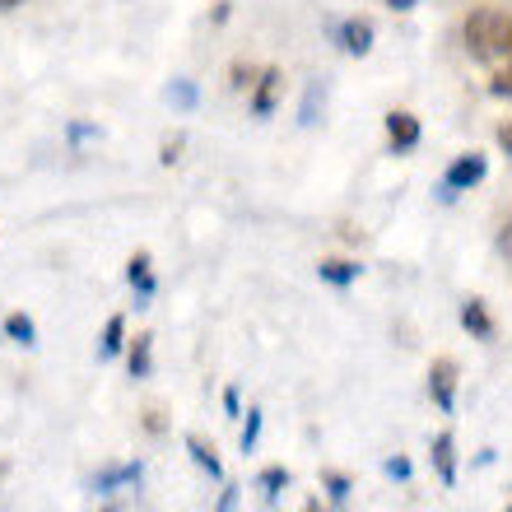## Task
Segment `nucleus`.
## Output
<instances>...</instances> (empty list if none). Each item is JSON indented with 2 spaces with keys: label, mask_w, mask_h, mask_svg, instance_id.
<instances>
[{
  "label": "nucleus",
  "mask_w": 512,
  "mask_h": 512,
  "mask_svg": "<svg viewBox=\"0 0 512 512\" xmlns=\"http://www.w3.org/2000/svg\"><path fill=\"white\" fill-rule=\"evenodd\" d=\"M466 52L475 61L512 56V14L508 10H475L466 19Z\"/></svg>",
  "instance_id": "obj_1"
},
{
  "label": "nucleus",
  "mask_w": 512,
  "mask_h": 512,
  "mask_svg": "<svg viewBox=\"0 0 512 512\" xmlns=\"http://www.w3.org/2000/svg\"><path fill=\"white\" fill-rule=\"evenodd\" d=\"M485 173H489L485 154H461V159L452 163V168H447L443 191H447V196H457V191H471L475 182H485Z\"/></svg>",
  "instance_id": "obj_2"
},
{
  "label": "nucleus",
  "mask_w": 512,
  "mask_h": 512,
  "mask_svg": "<svg viewBox=\"0 0 512 512\" xmlns=\"http://www.w3.org/2000/svg\"><path fill=\"white\" fill-rule=\"evenodd\" d=\"M429 396L438 410H452L457 405V364L452 359H433L429 368Z\"/></svg>",
  "instance_id": "obj_3"
},
{
  "label": "nucleus",
  "mask_w": 512,
  "mask_h": 512,
  "mask_svg": "<svg viewBox=\"0 0 512 512\" xmlns=\"http://www.w3.org/2000/svg\"><path fill=\"white\" fill-rule=\"evenodd\" d=\"M336 38H340V47H345L350 56L373 52V24H368V19H350V24H340Z\"/></svg>",
  "instance_id": "obj_4"
},
{
  "label": "nucleus",
  "mask_w": 512,
  "mask_h": 512,
  "mask_svg": "<svg viewBox=\"0 0 512 512\" xmlns=\"http://www.w3.org/2000/svg\"><path fill=\"white\" fill-rule=\"evenodd\" d=\"M387 135H391V149H415L419 145V122L410 112H387Z\"/></svg>",
  "instance_id": "obj_5"
},
{
  "label": "nucleus",
  "mask_w": 512,
  "mask_h": 512,
  "mask_svg": "<svg viewBox=\"0 0 512 512\" xmlns=\"http://www.w3.org/2000/svg\"><path fill=\"white\" fill-rule=\"evenodd\" d=\"M433 471L443 485H457V452H452V433H438L433 438Z\"/></svg>",
  "instance_id": "obj_6"
},
{
  "label": "nucleus",
  "mask_w": 512,
  "mask_h": 512,
  "mask_svg": "<svg viewBox=\"0 0 512 512\" xmlns=\"http://www.w3.org/2000/svg\"><path fill=\"white\" fill-rule=\"evenodd\" d=\"M461 326H466L475 340L494 336V322H489V312H485V303H480V298H466V303H461Z\"/></svg>",
  "instance_id": "obj_7"
},
{
  "label": "nucleus",
  "mask_w": 512,
  "mask_h": 512,
  "mask_svg": "<svg viewBox=\"0 0 512 512\" xmlns=\"http://www.w3.org/2000/svg\"><path fill=\"white\" fill-rule=\"evenodd\" d=\"M140 480V461H126V466H108V471H98L94 489L98 494H112L117 485H135Z\"/></svg>",
  "instance_id": "obj_8"
},
{
  "label": "nucleus",
  "mask_w": 512,
  "mask_h": 512,
  "mask_svg": "<svg viewBox=\"0 0 512 512\" xmlns=\"http://www.w3.org/2000/svg\"><path fill=\"white\" fill-rule=\"evenodd\" d=\"M126 280L135 284V294H140V298H154V275H149V256H145V252L131 256V266H126Z\"/></svg>",
  "instance_id": "obj_9"
},
{
  "label": "nucleus",
  "mask_w": 512,
  "mask_h": 512,
  "mask_svg": "<svg viewBox=\"0 0 512 512\" xmlns=\"http://www.w3.org/2000/svg\"><path fill=\"white\" fill-rule=\"evenodd\" d=\"M187 452H191V461L201 466V471H210V480H224V466H219V457H215V447H205L196 433L187 438Z\"/></svg>",
  "instance_id": "obj_10"
},
{
  "label": "nucleus",
  "mask_w": 512,
  "mask_h": 512,
  "mask_svg": "<svg viewBox=\"0 0 512 512\" xmlns=\"http://www.w3.org/2000/svg\"><path fill=\"white\" fill-rule=\"evenodd\" d=\"M126 317H108V326H103V345H98V359H117L126 345Z\"/></svg>",
  "instance_id": "obj_11"
},
{
  "label": "nucleus",
  "mask_w": 512,
  "mask_h": 512,
  "mask_svg": "<svg viewBox=\"0 0 512 512\" xmlns=\"http://www.w3.org/2000/svg\"><path fill=\"white\" fill-rule=\"evenodd\" d=\"M317 275H322L326 284H336V289H345V284L359 280V266H354V261H322V266H317Z\"/></svg>",
  "instance_id": "obj_12"
},
{
  "label": "nucleus",
  "mask_w": 512,
  "mask_h": 512,
  "mask_svg": "<svg viewBox=\"0 0 512 512\" xmlns=\"http://www.w3.org/2000/svg\"><path fill=\"white\" fill-rule=\"evenodd\" d=\"M275 89H280V70H266V75H261V89H256V98H252L256 117H270V108H275Z\"/></svg>",
  "instance_id": "obj_13"
},
{
  "label": "nucleus",
  "mask_w": 512,
  "mask_h": 512,
  "mask_svg": "<svg viewBox=\"0 0 512 512\" xmlns=\"http://www.w3.org/2000/svg\"><path fill=\"white\" fill-rule=\"evenodd\" d=\"M149 364H154V336H135V345H131V378H149Z\"/></svg>",
  "instance_id": "obj_14"
},
{
  "label": "nucleus",
  "mask_w": 512,
  "mask_h": 512,
  "mask_svg": "<svg viewBox=\"0 0 512 512\" xmlns=\"http://www.w3.org/2000/svg\"><path fill=\"white\" fill-rule=\"evenodd\" d=\"M5 336L19 340V345H33V336H38V331H33V322H28L24 312H10V317H5Z\"/></svg>",
  "instance_id": "obj_15"
},
{
  "label": "nucleus",
  "mask_w": 512,
  "mask_h": 512,
  "mask_svg": "<svg viewBox=\"0 0 512 512\" xmlns=\"http://www.w3.org/2000/svg\"><path fill=\"white\" fill-rule=\"evenodd\" d=\"M261 485H266V494L275 499V494L289 485V471H284V466H270V471H261Z\"/></svg>",
  "instance_id": "obj_16"
},
{
  "label": "nucleus",
  "mask_w": 512,
  "mask_h": 512,
  "mask_svg": "<svg viewBox=\"0 0 512 512\" xmlns=\"http://www.w3.org/2000/svg\"><path fill=\"white\" fill-rule=\"evenodd\" d=\"M261 410H247V429H243V452H252L256 447V438H261Z\"/></svg>",
  "instance_id": "obj_17"
},
{
  "label": "nucleus",
  "mask_w": 512,
  "mask_h": 512,
  "mask_svg": "<svg viewBox=\"0 0 512 512\" xmlns=\"http://www.w3.org/2000/svg\"><path fill=\"white\" fill-rule=\"evenodd\" d=\"M168 98H173L177 108H196V89H191V80H177L173 89H168Z\"/></svg>",
  "instance_id": "obj_18"
},
{
  "label": "nucleus",
  "mask_w": 512,
  "mask_h": 512,
  "mask_svg": "<svg viewBox=\"0 0 512 512\" xmlns=\"http://www.w3.org/2000/svg\"><path fill=\"white\" fill-rule=\"evenodd\" d=\"M489 94H499V98H512V61H508V66L499 70V75H494V80H489Z\"/></svg>",
  "instance_id": "obj_19"
},
{
  "label": "nucleus",
  "mask_w": 512,
  "mask_h": 512,
  "mask_svg": "<svg viewBox=\"0 0 512 512\" xmlns=\"http://www.w3.org/2000/svg\"><path fill=\"white\" fill-rule=\"evenodd\" d=\"M326 489H331V499L336 503L350 499V480H345V475H326Z\"/></svg>",
  "instance_id": "obj_20"
},
{
  "label": "nucleus",
  "mask_w": 512,
  "mask_h": 512,
  "mask_svg": "<svg viewBox=\"0 0 512 512\" xmlns=\"http://www.w3.org/2000/svg\"><path fill=\"white\" fill-rule=\"evenodd\" d=\"M233 508H238V489H224V494H219V503H215V512H233Z\"/></svg>",
  "instance_id": "obj_21"
},
{
  "label": "nucleus",
  "mask_w": 512,
  "mask_h": 512,
  "mask_svg": "<svg viewBox=\"0 0 512 512\" xmlns=\"http://www.w3.org/2000/svg\"><path fill=\"white\" fill-rule=\"evenodd\" d=\"M387 475H396V480H405V475H410V461H405V457H391V461H387Z\"/></svg>",
  "instance_id": "obj_22"
},
{
  "label": "nucleus",
  "mask_w": 512,
  "mask_h": 512,
  "mask_svg": "<svg viewBox=\"0 0 512 512\" xmlns=\"http://www.w3.org/2000/svg\"><path fill=\"white\" fill-rule=\"evenodd\" d=\"M177 149H182V140H168V145H163V154H159V159H163V163H173V159H177Z\"/></svg>",
  "instance_id": "obj_23"
},
{
  "label": "nucleus",
  "mask_w": 512,
  "mask_h": 512,
  "mask_svg": "<svg viewBox=\"0 0 512 512\" xmlns=\"http://www.w3.org/2000/svg\"><path fill=\"white\" fill-rule=\"evenodd\" d=\"M224 410H229V415H238V391H224Z\"/></svg>",
  "instance_id": "obj_24"
},
{
  "label": "nucleus",
  "mask_w": 512,
  "mask_h": 512,
  "mask_svg": "<svg viewBox=\"0 0 512 512\" xmlns=\"http://www.w3.org/2000/svg\"><path fill=\"white\" fill-rule=\"evenodd\" d=\"M499 145L512 154V122H508V126H499Z\"/></svg>",
  "instance_id": "obj_25"
},
{
  "label": "nucleus",
  "mask_w": 512,
  "mask_h": 512,
  "mask_svg": "<svg viewBox=\"0 0 512 512\" xmlns=\"http://www.w3.org/2000/svg\"><path fill=\"white\" fill-rule=\"evenodd\" d=\"M387 5H391V10H415L419 0H387Z\"/></svg>",
  "instance_id": "obj_26"
},
{
  "label": "nucleus",
  "mask_w": 512,
  "mask_h": 512,
  "mask_svg": "<svg viewBox=\"0 0 512 512\" xmlns=\"http://www.w3.org/2000/svg\"><path fill=\"white\" fill-rule=\"evenodd\" d=\"M14 5H24V0H0V10H14Z\"/></svg>",
  "instance_id": "obj_27"
},
{
  "label": "nucleus",
  "mask_w": 512,
  "mask_h": 512,
  "mask_svg": "<svg viewBox=\"0 0 512 512\" xmlns=\"http://www.w3.org/2000/svg\"><path fill=\"white\" fill-rule=\"evenodd\" d=\"M303 512H322V503H308V508H303Z\"/></svg>",
  "instance_id": "obj_28"
},
{
  "label": "nucleus",
  "mask_w": 512,
  "mask_h": 512,
  "mask_svg": "<svg viewBox=\"0 0 512 512\" xmlns=\"http://www.w3.org/2000/svg\"><path fill=\"white\" fill-rule=\"evenodd\" d=\"M108 512H117V508H108Z\"/></svg>",
  "instance_id": "obj_29"
},
{
  "label": "nucleus",
  "mask_w": 512,
  "mask_h": 512,
  "mask_svg": "<svg viewBox=\"0 0 512 512\" xmlns=\"http://www.w3.org/2000/svg\"><path fill=\"white\" fill-rule=\"evenodd\" d=\"M503 512H512V508H503Z\"/></svg>",
  "instance_id": "obj_30"
}]
</instances>
